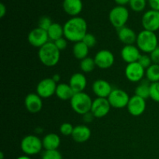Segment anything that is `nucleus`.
<instances>
[{
  "instance_id": "f257e3e1",
  "label": "nucleus",
  "mask_w": 159,
  "mask_h": 159,
  "mask_svg": "<svg viewBox=\"0 0 159 159\" xmlns=\"http://www.w3.org/2000/svg\"><path fill=\"white\" fill-rule=\"evenodd\" d=\"M64 37L68 41L77 42L82 41L87 34L88 25L85 20L80 16L71 17L67 20L63 26Z\"/></svg>"
},
{
  "instance_id": "f03ea898",
  "label": "nucleus",
  "mask_w": 159,
  "mask_h": 159,
  "mask_svg": "<svg viewBox=\"0 0 159 159\" xmlns=\"http://www.w3.org/2000/svg\"><path fill=\"white\" fill-rule=\"evenodd\" d=\"M61 51L57 49L54 42L49 41L39 48L38 57L43 65L47 67H54L60 61Z\"/></svg>"
},
{
  "instance_id": "7ed1b4c3",
  "label": "nucleus",
  "mask_w": 159,
  "mask_h": 159,
  "mask_svg": "<svg viewBox=\"0 0 159 159\" xmlns=\"http://www.w3.org/2000/svg\"><path fill=\"white\" fill-rule=\"evenodd\" d=\"M136 43L141 52L151 54L158 47V39L155 32L144 30L138 34Z\"/></svg>"
},
{
  "instance_id": "20e7f679",
  "label": "nucleus",
  "mask_w": 159,
  "mask_h": 159,
  "mask_svg": "<svg viewBox=\"0 0 159 159\" xmlns=\"http://www.w3.org/2000/svg\"><path fill=\"white\" fill-rule=\"evenodd\" d=\"M93 101L89 95L82 92L75 93L70 100V104L73 111L79 115H84L91 111Z\"/></svg>"
},
{
  "instance_id": "39448f33",
  "label": "nucleus",
  "mask_w": 159,
  "mask_h": 159,
  "mask_svg": "<svg viewBox=\"0 0 159 159\" xmlns=\"http://www.w3.org/2000/svg\"><path fill=\"white\" fill-rule=\"evenodd\" d=\"M20 148L23 153L28 156L37 155L41 152L43 148L42 140L36 135H26L22 139Z\"/></svg>"
},
{
  "instance_id": "423d86ee",
  "label": "nucleus",
  "mask_w": 159,
  "mask_h": 159,
  "mask_svg": "<svg viewBox=\"0 0 159 159\" xmlns=\"http://www.w3.org/2000/svg\"><path fill=\"white\" fill-rule=\"evenodd\" d=\"M130 16L129 10L125 6H116L110 10L109 13V20L112 26L116 30L125 26Z\"/></svg>"
},
{
  "instance_id": "0eeeda50",
  "label": "nucleus",
  "mask_w": 159,
  "mask_h": 159,
  "mask_svg": "<svg viewBox=\"0 0 159 159\" xmlns=\"http://www.w3.org/2000/svg\"><path fill=\"white\" fill-rule=\"evenodd\" d=\"M130 98L128 93L126 91L120 89H114L107 99L111 107L115 109H123L127 107Z\"/></svg>"
},
{
  "instance_id": "6e6552de",
  "label": "nucleus",
  "mask_w": 159,
  "mask_h": 159,
  "mask_svg": "<svg viewBox=\"0 0 159 159\" xmlns=\"http://www.w3.org/2000/svg\"><path fill=\"white\" fill-rule=\"evenodd\" d=\"M57 85V83L53 80L52 78H46L39 82L36 92L42 99H48L55 94Z\"/></svg>"
},
{
  "instance_id": "1a4fd4ad",
  "label": "nucleus",
  "mask_w": 159,
  "mask_h": 159,
  "mask_svg": "<svg viewBox=\"0 0 159 159\" xmlns=\"http://www.w3.org/2000/svg\"><path fill=\"white\" fill-rule=\"evenodd\" d=\"M125 76L131 82H140L145 76V69L138 62L127 64L125 68Z\"/></svg>"
},
{
  "instance_id": "9d476101",
  "label": "nucleus",
  "mask_w": 159,
  "mask_h": 159,
  "mask_svg": "<svg viewBox=\"0 0 159 159\" xmlns=\"http://www.w3.org/2000/svg\"><path fill=\"white\" fill-rule=\"evenodd\" d=\"M28 42L30 45L35 48H40L50 41L48 32L38 26L33 29L28 34Z\"/></svg>"
},
{
  "instance_id": "9b49d317",
  "label": "nucleus",
  "mask_w": 159,
  "mask_h": 159,
  "mask_svg": "<svg viewBox=\"0 0 159 159\" xmlns=\"http://www.w3.org/2000/svg\"><path fill=\"white\" fill-rule=\"evenodd\" d=\"M141 24L144 30L156 32L159 30V11L150 9L143 15Z\"/></svg>"
},
{
  "instance_id": "f8f14e48",
  "label": "nucleus",
  "mask_w": 159,
  "mask_h": 159,
  "mask_svg": "<svg viewBox=\"0 0 159 159\" xmlns=\"http://www.w3.org/2000/svg\"><path fill=\"white\" fill-rule=\"evenodd\" d=\"M96 67L100 69H108L111 68L115 61V57L109 50L102 49L98 51L94 57Z\"/></svg>"
},
{
  "instance_id": "ddd939ff",
  "label": "nucleus",
  "mask_w": 159,
  "mask_h": 159,
  "mask_svg": "<svg viewBox=\"0 0 159 159\" xmlns=\"http://www.w3.org/2000/svg\"><path fill=\"white\" fill-rule=\"evenodd\" d=\"M110 106L107 98L97 97L93 101L91 112L96 118H102L110 113Z\"/></svg>"
},
{
  "instance_id": "4468645a",
  "label": "nucleus",
  "mask_w": 159,
  "mask_h": 159,
  "mask_svg": "<svg viewBox=\"0 0 159 159\" xmlns=\"http://www.w3.org/2000/svg\"><path fill=\"white\" fill-rule=\"evenodd\" d=\"M127 109L128 113L132 116H141L146 110V99L134 95L130 98Z\"/></svg>"
},
{
  "instance_id": "2eb2a0df",
  "label": "nucleus",
  "mask_w": 159,
  "mask_h": 159,
  "mask_svg": "<svg viewBox=\"0 0 159 159\" xmlns=\"http://www.w3.org/2000/svg\"><path fill=\"white\" fill-rule=\"evenodd\" d=\"M120 55L123 60L127 64L138 62L141 57V53L139 48L135 45H124L120 51Z\"/></svg>"
},
{
  "instance_id": "dca6fc26",
  "label": "nucleus",
  "mask_w": 159,
  "mask_h": 159,
  "mask_svg": "<svg viewBox=\"0 0 159 159\" xmlns=\"http://www.w3.org/2000/svg\"><path fill=\"white\" fill-rule=\"evenodd\" d=\"M24 104L28 112L30 113H37L42 110L43 100L37 93H30L25 98Z\"/></svg>"
},
{
  "instance_id": "f3484780",
  "label": "nucleus",
  "mask_w": 159,
  "mask_h": 159,
  "mask_svg": "<svg viewBox=\"0 0 159 159\" xmlns=\"http://www.w3.org/2000/svg\"><path fill=\"white\" fill-rule=\"evenodd\" d=\"M92 89L97 97L108 98L113 89L110 82L104 79H97L93 82Z\"/></svg>"
},
{
  "instance_id": "a211bd4d",
  "label": "nucleus",
  "mask_w": 159,
  "mask_h": 159,
  "mask_svg": "<svg viewBox=\"0 0 159 159\" xmlns=\"http://www.w3.org/2000/svg\"><path fill=\"white\" fill-rule=\"evenodd\" d=\"M64 11L71 17L79 16L82 11L83 4L82 0H64L62 2Z\"/></svg>"
},
{
  "instance_id": "6ab92c4d",
  "label": "nucleus",
  "mask_w": 159,
  "mask_h": 159,
  "mask_svg": "<svg viewBox=\"0 0 159 159\" xmlns=\"http://www.w3.org/2000/svg\"><path fill=\"white\" fill-rule=\"evenodd\" d=\"M92 132L89 127L86 125H78L74 127L71 138L76 143H85L89 141Z\"/></svg>"
},
{
  "instance_id": "aec40b11",
  "label": "nucleus",
  "mask_w": 159,
  "mask_h": 159,
  "mask_svg": "<svg viewBox=\"0 0 159 159\" xmlns=\"http://www.w3.org/2000/svg\"><path fill=\"white\" fill-rule=\"evenodd\" d=\"M70 86L73 89L75 93L84 92L87 85V79L85 75L80 72L73 74L69 80Z\"/></svg>"
},
{
  "instance_id": "412c9836",
  "label": "nucleus",
  "mask_w": 159,
  "mask_h": 159,
  "mask_svg": "<svg viewBox=\"0 0 159 159\" xmlns=\"http://www.w3.org/2000/svg\"><path fill=\"white\" fill-rule=\"evenodd\" d=\"M117 36L119 40L124 45H131L136 43L138 37L136 33L131 28L126 26L117 30Z\"/></svg>"
},
{
  "instance_id": "4be33fe9",
  "label": "nucleus",
  "mask_w": 159,
  "mask_h": 159,
  "mask_svg": "<svg viewBox=\"0 0 159 159\" xmlns=\"http://www.w3.org/2000/svg\"><path fill=\"white\" fill-rule=\"evenodd\" d=\"M42 143L44 150H57L61 144V138L57 134L50 133L43 137Z\"/></svg>"
},
{
  "instance_id": "5701e85b",
  "label": "nucleus",
  "mask_w": 159,
  "mask_h": 159,
  "mask_svg": "<svg viewBox=\"0 0 159 159\" xmlns=\"http://www.w3.org/2000/svg\"><path fill=\"white\" fill-rule=\"evenodd\" d=\"M75 93L69 84L67 83H60L57 84V89H56L55 95L59 99L63 101L71 100L72 96H74Z\"/></svg>"
},
{
  "instance_id": "b1692460",
  "label": "nucleus",
  "mask_w": 159,
  "mask_h": 159,
  "mask_svg": "<svg viewBox=\"0 0 159 159\" xmlns=\"http://www.w3.org/2000/svg\"><path fill=\"white\" fill-rule=\"evenodd\" d=\"M47 32L50 41L54 42L58 39L64 37V27L58 23H53Z\"/></svg>"
},
{
  "instance_id": "393cba45",
  "label": "nucleus",
  "mask_w": 159,
  "mask_h": 159,
  "mask_svg": "<svg viewBox=\"0 0 159 159\" xmlns=\"http://www.w3.org/2000/svg\"><path fill=\"white\" fill-rule=\"evenodd\" d=\"M89 48L82 41L75 43L72 48V53L75 57L79 60H82L88 57Z\"/></svg>"
},
{
  "instance_id": "a878e982",
  "label": "nucleus",
  "mask_w": 159,
  "mask_h": 159,
  "mask_svg": "<svg viewBox=\"0 0 159 159\" xmlns=\"http://www.w3.org/2000/svg\"><path fill=\"white\" fill-rule=\"evenodd\" d=\"M150 82H148L147 79L146 80L143 79L141 82H140L138 86L135 88V95L144 99L150 98Z\"/></svg>"
},
{
  "instance_id": "bb28decb",
  "label": "nucleus",
  "mask_w": 159,
  "mask_h": 159,
  "mask_svg": "<svg viewBox=\"0 0 159 159\" xmlns=\"http://www.w3.org/2000/svg\"><path fill=\"white\" fill-rule=\"evenodd\" d=\"M145 77L151 83L159 82V65L152 64L145 70Z\"/></svg>"
},
{
  "instance_id": "cd10ccee",
  "label": "nucleus",
  "mask_w": 159,
  "mask_h": 159,
  "mask_svg": "<svg viewBox=\"0 0 159 159\" xmlns=\"http://www.w3.org/2000/svg\"><path fill=\"white\" fill-rule=\"evenodd\" d=\"M96 67L95 63L94 58H92L90 57H87L85 58L82 59L80 61V68L82 71L85 73H89L93 71Z\"/></svg>"
},
{
  "instance_id": "c85d7f7f",
  "label": "nucleus",
  "mask_w": 159,
  "mask_h": 159,
  "mask_svg": "<svg viewBox=\"0 0 159 159\" xmlns=\"http://www.w3.org/2000/svg\"><path fill=\"white\" fill-rule=\"evenodd\" d=\"M146 5H147V0H130L129 2L130 9L137 12L144 11Z\"/></svg>"
},
{
  "instance_id": "c756f323",
  "label": "nucleus",
  "mask_w": 159,
  "mask_h": 159,
  "mask_svg": "<svg viewBox=\"0 0 159 159\" xmlns=\"http://www.w3.org/2000/svg\"><path fill=\"white\" fill-rule=\"evenodd\" d=\"M150 99L156 102H159V82L151 83Z\"/></svg>"
},
{
  "instance_id": "7c9ffc66",
  "label": "nucleus",
  "mask_w": 159,
  "mask_h": 159,
  "mask_svg": "<svg viewBox=\"0 0 159 159\" xmlns=\"http://www.w3.org/2000/svg\"><path fill=\"white\" fill-rule=\"evenodd\" d=\"M42 159H62V155L57 150H45L42 154Z\"/></svg>"
},
{
  "instance_id": "2f4dec72",
  "label": "nucleus",
  "mask_w": 159,
  "mask_h": 159,
  "mask_svg": "<svg viewBox=\"0 0 159 159\" xmlns=\"http://www.w3.org/2000/svg\"><path fill=\"white\" fill-rule=\"evenodd\" d=\"M73 130H74V127L70 123H63L60 126V129H59L60 133L64 136H71Z\"/></svg>"
},
{
  "instance_id": "473e14b6",
  "label": "nucleus",
  "mask_w": 159,
  "mask_h": 159,
  "mask_svg": "<svg viewBox=\"0 0 159 159\" xmlns=\"http://www.w3.org/2000/svg\"><path fill=\"white\" fill-rule=\"evenodd\" d=\"M138 63L144 68V69H147L148 68L151 66L152 65V61L151 59L150 55H148V54H141V57H139L138 61Z\"/></svg>"
},
{
  "instance_id": "72a5a7b5",
  "label": "nucleus",
  "mask_w": 159,
  "mask_h": 159,
  "mask_svg": "<svg viewBox=\"0 0 159 159\" xmlns=\"http://www.w3.org/2000/svg\"><path fill=\"white\" fill-rule=\"evenodd\" d=\"M89 48H93L96 44V38L93 34L87 33L86 35L84 37V38L82 40Z\"/></svg>"
},
{
  "instance_id": "f704fd0d",
  "label": "nucleus",
  "mask_w": 159,
  "mask_h": 159,
  "mask_svg": "<svg viewBox=\"0 0 159 159\" xmlns=\"http://www.w3.org/2000/svg\"><path fill=\"white\" fill-rule=\"evenodd\" d=\"M53 22L51 21V18L48 16H42L41 18L39 20L38 22V27L40 29H43L44 30L48 31V29L50 28V26L52 25Z\"/></svg>"
},
{
  "instance_id": "c9c22d12",
  "label": "nucleus",
  "mask_w": 159,
  "mask_h": 159,
  "mask_svg": "<svg viewBox=\"0 0 159 159\" xmlns=\"http://www.w3.org/2000/svg\"><path fill=\"white\" fill-rule=\"evenodd\" d=\"M68 40L65 38V37H61V38L58 39L56 41H54V44L56 45V47L57 48V49L60 51H65L67 48V46H68Z\"/></svg>"
},
{
  "instance_id": "e433bc0d",
  "label": "nucleus",
  "mask_w": 159,
  "mask_h": 159,
  "mask_svg": "<svg viewBox=\"0 0 159 159\" xmlns=\"http://www.w3.org/2000/svg\"><path fill=\"white\" fill-rule=\"evenodd\" d=\"M150 57L152 61V63L159 65V46L151 53Z\"/></svg>"
},
{
  "instance_id": "4c0bfd02",
  "label": "nucleus",
  "mask_w": 159,
  "mask_h": 159,
  "mask_svg": "<svg viewBox=\"0 0 159 159\" xmlns=\"http://www.w3.org/2000/svg\"><path fill=\"white\" fill-rule=\"evenodd\" d=\"M82 119H83V121L85 123V124H89V123L93 122V120H94V118H96L94 116V115L92 113V112H89V113H85V114L82 115Z\"/></svg>"
},
{
  "instance_id": "58836bf2",
  "label": "nucleus",
  "mask_w": 159,
  "mask_h": 159,
  "mask_svg": "<svg viewBox=\"0 0 159 159\" xmlns=\"http://www.w3.org/2000/svg\"><path fill=\"white\" fill-rule=\"evenodd\" d=\"M151 9L159 11V0H148Z\"/></svg>"
},
{
  "instance_id": "ea45409f",
  "label": "nucleus",
  "mask_w": 159,
  "mask_h": 159,
  "mask_svg": "<svg viewBox=\"0 0 159 159\" xmlns=\"http://www.w3.org/2000/svg\"><path fill=\"white\" fill-rule=\"evenodd\" d=\"M6 14V6L2 2L0 3V17L3 18Z\"/></svg>"
},
{
  "instance_id": "a19ab883",
  "label": "nucleus",
  "mask_w": 159,
  "mask_h": 159,
  "mask_svg": "<svg viewBox=\"0 0 159 159\" xmlns=\"http://www.w3.org/2000/svg\"><path fill=\"white\" fill-rule=\"evenodd\" d=\"M130 0H114V2H116V4L117 6H124L125 5L129 4Z\"/></svg>"
},
{
  "instance_id": "79ce46f5",
  "label": "nucleus",
  "mask_w": 159,
  "mask_h": 159,
  "mask_svg": "<svg viewBox=\"0 0 159 159\" xmlns=\"http://www.w3.org/2000/svg\"><path fill=\"white\" fill-rule=\"evenodd\" d=\"M52 79L56 82V83H57V82L61 80V75L59 74H54V75L52 76Z\"/></svg>"
},
{
  "instance_id": "37998d69",
  "label": "nucleus",
  "mask_w": 159,
  "mask_h": 159,
  "mask_svg": "<svg viewBox=\"0 0 159 159\" xmlns=\"http://www.w3.org/2000/svg\"><path fill=\"white\" fill-rule=\"evenodd\" d=\"M16 159H32V158H31L30 156H28V155H22V156L18 157Z\"/></svg>"
},
{
  "instance_id": "c03bdc74",
  "label": "nucleus",
  "mask_w": 159,
  "mask_h": 159,
  "mask_svg": "<svg viewBox=\"0 0 159 159\" xmlns=\"http://www.w3.org/2000/svg\"><path fill=\"white\" fill-rule=\"evenodd\" d=\"M0 157H1L0 159H3V157H4V155H3L2 152H1V153H0Z\"/></svg>"
}]
</instances>
